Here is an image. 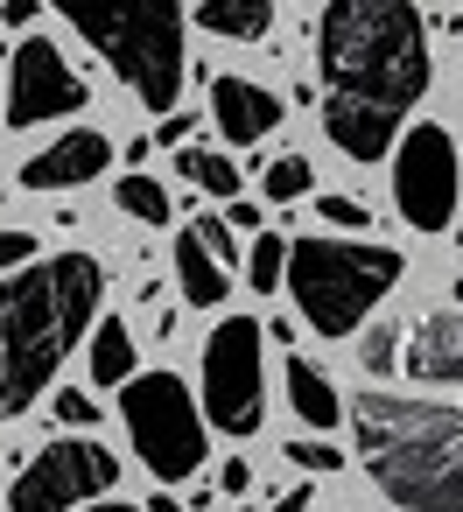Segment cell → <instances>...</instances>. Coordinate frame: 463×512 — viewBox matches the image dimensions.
I'll return each instance as SVG.
<instances>
[{
  "mask_svg": "<svg viewBox=\"0 0 463 512\" xmlns=\"http://www.w3.org/2000/svg\"><path fill=\"white\" fill-rule=\"evenodd\" d=\"M50 8L120 71V85L169 113L183 92V0H50Z\"/></svg>",
  "mask_w": 463,
  "mask_h": 512,
  "instance_id": "cell-4",
  "label": "cell"
},
{
  "mask_svg": "<svg viewBox=\"0 0 463 512\" xmlns=\"http://www.w3.org/2000/svg\"><path fill=\"white\" fill-rule=\"evenodd\" d=\"M176 274H183V302H197V309H218V302H225V288H232V274L197 246V232H183V239H176Z\"/></svg>",
  "mask_w": 463,
  "mask_h": 512,
  "instance_id": "cell-16",
  "label": "cell"
},
{
  "mask_svg": "<svg viewBox=\"0 0 463 512\" xmlns=\"http://www.w3.org/2000/svg\"><path fill=\"white\" fill-rule=\"evenodd\" d=\"M113 477H120V456L85 428H71L36 463H22V477L8 484V512H78L99 491H113Z\"/></svg>",
  "mask_w": 463,
  "mask_h": 512,
  "instance_id": "cell-8",
  "label": "cell"
},
{
  "mask_svg": "<svg viewBox=\"0 0 463 512\" xmlns=\"http://www.w3.org/2000/svg\"><path fill=\"white\" fill-rule=\"evenodd\" d=\"M274 512H309V491H302V484H295V491H281V498H274Z\"/></svg>",
  "mask_w": 463,
  "mask_h": 512,
  "instance_id": "cell-33",
  "label": "cell"
},
{
  "mask_svg": "<svg viewBox=\"0 0 463 512\" xmlns=\"http://www.w3.org/2000/svg\"><path fill=\"white\" fill-rule=\"evenodd\" d=\"M309 183H316V162H302V155H281V162H267V197H274V204H295Z\"/></svg>",
  "mask_w": 463,
  "mask_h": 512,
  "instance_id": "cell-22",
  "label": "cell"
},
{
  "mask_svg": "<svg viewBox=\"0 0 463 512\" xmlns=\"http://www.w3.org/2000/svg\"><path fill=\"white\" fill-rule=\"evenodd\" d=\"M288 400H295V414H302V428H337L344 421V400H337V386H330V372H316L309 358H288Z\"/></svg>",
  "mask_w": 463,
  "mask_h": 512,
  "instance_id": "cell-15",
  "label": "cell"
},
{
  "mask_svg": "<svg viewBox=\"0 0 463 512\" xmlns=\"http://www.w3.org/2000/svg\"><path fill=\"white\" fill-rule=\"evenodd\" d=\"M225 225H246V232H260V211H253V204H239V197H232V211H225Z\"/></svg>",
  "mask_w": 463,
  "mask_h": 512,
  "instance_id": "cell-32",
  "label": "cell"
},
{
  "mask_svg": "<svg viewBox=\"0 0 463 512\" xmlns=\"http://www.w3.org/2000/svg\"><path fill=\"white\" fill-rule=\"evenodd\" d=\"M78 512H141V505H78Z\"/></svg>",
  "mask_w": 463,
  "mask_h": 512,
  "instance_id": "cell-35",
  "label": "cell"
},
{
  "mask_svg": "<svg viewBox=\"0 0 463 512\" xmlns=\"http://www.w3.org/2000/svg\"><path fill=\"white\" fill-rule=\"evenodd\" d=\"M344 414L358 435V463L400 512H463V407L365 386Z\"/></svg>",
  "mask_w": 463,
  "mask_h": 512,
  "instance_id": "cell-2",
  "label": "cell"
},
{
  "mask_svg": "<svg viewBox=\"0 0 463 512\" xmlns=\"http://www.w3.org/2000/svg\"><path fill=\"white\" fill-rule=\"evenodd\" d=\"M190 134H197V120H190V113H169V120L155 127V141H162V148H190Z\"/></svg>",
  "mask_w": 463,
  "mask_h": 512,
  "instance_id": "cell-28",
  "label": "cell"
},
{
  "mask_svg": "<svg viewBox=\"0 0 463 512\" xmlns=\"http://www.w3.org/2000/svg\"><path fill=\"white\" fill-rule=\"evenodd\" d=\"M316 64H323L330 99L386 106L400 120L435 78L414 0H330L316 29Z\"/></svg>",
  "mask_w": 463,
  "mask_h": 512,
  "instance_id": "cell-3",
  "label": "cell"
},
{
  "mask_svg": "<svg viewBox=\"0 0 463 512\" xmlns=\"http://www.w3.org/2000/svg\"><path fill=\"white\" fill-rule=\"evenodd\" d=\"M204 414L225 435H253L267 421V365H260V323L225 316L204 344Z\"/></svg>",
  "mask_w": 463,
  "mask_h": 512,
  "instance_id": "cell-7",
  "label": "cell"
},
{
  "mask_svg": "<svg viewBox=\"0 0 463 512\" xmlns=\"http://www.w3.org/2000/svg\"><path fill=\"white\" fill-rule=\"evenodd\" d=\"M239 512H253V505H239Z\"/></svg>",
  "mask_w": 463,
  "mask_h": 512,
  "instance_id": "cell-38",
  "label": "cell"
},
{
  "mask_svg": "<svg viewBox=\"0 0 463 512\" xmlns=\"http://www.w3.org/2000/svg\"><path fill=\"white\" fill-rule=\"evenodd\" d=\"M393 204L414 232H442L456 218V141H449V127L421 120L393 141Z\"/></svg>",
  "mask_w": 463,
  "mask_h": 512,
  "instance_id": "cell-9",
  "label": "cell"
},
{
  "mask_svg": "<svg viewBox=\"0 0 463 512\" xmlns=\"http://www.w3.org/2000/svg\"><path fill=\"white\" fill-rule=\"evenodd\" d=\"M407 274V260L393 246H351V239H288V267L281 288L295 295L302 323L316 337H351L365 323V309L379 295H393V281Z\"/></svg>",
  "mask_w": 463,
  "mask_h": 512,
  "instance_id": "cell-5",
  "label": "cell"
},
{
  "mask_svg": "<svg viewBox=\"0 0 463 512\" xmlns=\"http://www.w3.org/2000/svg\"><path fill=\"white\" fill-rule=\"evenodd\" d=\"M281 267H288V239H281V232H253V253H246V281H253L260 295H274V288H281Z\"/></svg>",
  "mask_w": 463,
  "mask_h": 512,
  "instance_id": "cell-21",
  "label": "cell"
},
{
  "mask_svg": "<svg viewBox=\"0 0 463 512\" xmlns=\"http://www.w3.org/2000/svg\"><path fill=\"white\" fill-rule=\"evenodd\" d=\"M288 456H295L302 470H337V463H344V456H337L330 442H288Z\"/></svg>",
  "mask_w": 463,
  "mask_h": 512,
  "instance_id": "cell-27",
  "label": "cell"
},
{
  "mask_svg": "<svg viewBox=\"0 0 463 512\" xmlns=\"http://www.w3.org/2000/svg\"><path fill=\"white\" fill-rule=\"evenodd\" d=\"M176 169H183L204 197H225V204L239 197V162H225V155H211V148H183V162H176Z\"/></svg>",
  "mask_w": 463,
  "mask_h": 512,
  "instance_id": "cell-19",
  "label": "cell"
},
{
  "mask_svg": "<svg viewBox=\"0 0 463 512\" xmlns=\"http://www.w3.org/2000/svg\"><path fill=\"white\" fill-rule=\"evenodd\" d=\"M197 246L232 274V225H225V218H197Z\"/></svg>",
  "mask_w": 463,
  "mask_h": 512,
  "instance_id": "cell-25",
  "label": "cell"
},
{
  "mask_svg": "<svg viewBox=\"0 0 463 512\" xmlns=\"http://www.w3.org/2000/svg\"><path fill=\"white\" fill-rule=\"evenodd\" d=\"M113 197H120V211H127V218H141V225L176 218V211H169V190H162L155 176H120V190H113Z\"/></svg>",
  "mask_w": 463,
  "mask_h": 512,
  "instance_id": "cell-20",
  "label": "cell"
},
{
  "mask_svg": "<svg viewBox=\"0 0 463 512\" xmlns=\"http://www.w3.org/2000/svg\"><path fill=\"white\" fill-rule=\"evenodd\" d=\"M120 421H127L141 463H148L162 484L204 470V414H197V400H190V386H183L176 372H141V379H127V386H120Z\"/></svg>",
  "mask_w": 463,
  "mask_h": 512,
  "instance_id": "cell-6",
  "label": "cell"
},
{
  "mask_svg": "<svg viewBox=\"0 0 463 512\" xmlns=\"http://www.w3.org/2000/svg\"><path fill=\"white\" fill-rule=\"evenodd\" d=\"M148 512H183V505L176 498H148Z\"/></svg>",
  "mask_w": 463,
  "mask_h": 512,
  "instance_id": "cell-34",
  "label": "cell"
},
{
  "mask_svg": "<svg viewBox=\"0 0 463 512\" xmlns=\"http://www.w3.org/2000/svg\"><path fill=\"white\" fill-rule=\"evenodd\" d=\"M218 484H225V491H253V470H246V463H239V456H232V463H225V470H218Z\"/></svg>",
  "mask_w": 463,
  "mask_h": 512,
  "instance_id": "cell-31",
  "label": "cell"
},
{
  "mask_svg": "<svg viewBox=\"0 0 463 512\" xmlns=\"http://www.w3.org/2000/svg\"><path fill=\"white\" fill-rule=\"evenodd\" d=\"M323 134H330L351 162H386L393 141H400V113L358 106V99H330V106H323Z\"/></svg>",
  "mask_w": 463,
  "mask_h": 512,
  "instance_id": "cell-13",
  "label": "cell"
},
{
  "mask_svg": "<svg viewBox=\"0 0 463 512\" xmlns=\"http://www.w3.org/2000/svg\"><path fill=\"white\" fill-rule=\"evenodd\" d=\"M36 22V0H8V8H0V29H29Z\"/></svg>",
  "mask_w": 463,
  "mask_h": 512,
  "instance_id": "cell-30",
  "label": "cell"
},
{
  "mask_svg": "<svg viewBox=\"0 0 463 512\" xmlns=\"http://www.w3.org/2000/svg\"><path fill=\"white\" fill-rule=\"evenodd\" d=\"M57 421H64V428H92V421H99V407H92V393H78V386H64V393H57Z\"/></svg>",
  "mask_w": 463,
  "mask_h": 512,
  "instance_id": "cell-26",
  "label": "cell"
},
{
  "mask_svg": "<svg viewBox=\"0 0 463 512\" xmlns=\"http://www.w3.org/2000/svg\"><path fill=\"white\" fill-rule=\"evenodd\" d=\"M407 379H421V386H463V316L456 309H435V316L414 323Z\"/></svg>",
  "mask_w": 463,
  "mask_h": 512,
  "instance_id": "cell-14",
  "label": "cell"
},
{
  "mask_svg": "<svg viewBox=\"0 0 463 512\" xmlns=\"http://www.w3.org/2000/svg\"><path fill=\"white\" fill-rule=\"evenodd\" d=\"M0 57H8V36H0Z\"/></svg>",
  "mask_w": 463,
  "mask_h": 512,
  "instance_id": "cell-36",
  "label": "cell"
},
{
  "mask_svg": "<svg viewBox=\"0 0 463 512\" xmlns=\"http://www.w3.org/2000/svg\"><path fill=\"white\" fill-rule=\"evenodd\" d=\"M134 379V337L120 316L92 323V386H127Z\"/></svg>",
  "mask_w": 463,
  "mask_h": 512,
  "instance_id": "cell-18",
  "label": "cell"
},
{
  "mask_svg": "<svg viewBox=\"0 0 463 512\" xmlns=\"http://www.w3.org/2000/svg\"><path fill=\"white\" fill-rule=\"evenodd\" d=\"M316 218H330L337 232H365V225H372V211H365L358 197H316Z\"/></svg>",
  "mask_w": 463,
  "mask_h": 512,
  "instance_id": "cell-24",
  "label": "cell"
},
{
  "mask_svg": "<svg viewBox=\"0 0 463 512\" xmlns=\"http://www.w3.org/2000/svg\"><path fill=\"white\" fill-rule=\"evenodd\" d=\"M211 120H218V134L232 148H253L260 134L281 127V99L260 92L253 78H211Z\"/></svg>",
  "mask_w": 463,
  "mask_h": 512,
  "instance_id": "cell-12",
  "label": "cell"
},
{
  "mask_svg": "<svg viewBox=\"0 0 463 512\" xmlns=\"http://www.w3.org/2000/svg\"><path fill=\"white\" fill-rule=\"evenodd\" d=\"M197 22L211 36H232V43H260L274 29V0H204Z\"/></svg>",
  "mask_w": 463,
  "mask_h": 512,
  "instance_id": "cell-17",
  "label": "cell"
},
{
  "mask_svg": "<svg viewBox=\"0 0 463 512\" xmlns=\"http://www.w3.org/2000/svg\"><path fill=\"white\" fill-rule=\"evenodd\" d=\"M85 106V78L64 64L57 43L29 36L8 50V127H36V120H64Z\"/></svg>",
  "mask_w": 463,
  "mask_h": 512,
  "instance_id": "cell-10",
  "label": "cell"
},
{
  "mask_svg": "<svg viewBox=\"0 0 463 512\" xmlns=\"http://www.w3.org/2000/svg\"><path fill=\"white\" fill-rule=\"evenodd\" d=\"M393 358H400V330H393V323H372V330L358 337V365L379 379V372H393Z\"/></svg>",
  "mask_w": 463,
  "mask_h": 512,
  "instance_id": "cell-23",
  "label": "cell"
},
{
  "mask_svg": "<svg viewBox=\"0 0 463 512\" xmlns=\"http://www.w3.org/2000/svg\"><path fill=\"white\" fill-rule=\"evenodd\" d=\"M113 162V141L99 127H71L64 141H50L36 162H22V190H78Z\"/></svg>",
  "mask_w": 463,
  "mask_h": 512,
  "instance_id": "cell-11",
  "label": "cell"
},
{
  "mask_svg": "<svg viewBox=\"0 0 463 512\" xmlns=\"http://www.w3.org/2000/svg\"><path fill=\"white\" fill-rule=\"evenodd\" d=\"M456 295H463V274H456Z\"/></svg>",
  "mask_w": 463,
  "mask_h": 512,
  "instance_id": "cell-37",
  "label": "cell"
},
{
  "mask_svg": "<svg viewBox=\"0 0 463 512\" xmlns=\"http://www.w3.org/2000/svg\"><path fill=\"white\" fill-rule=\"evenodd\" d=\"M22 260H36V239L29 232H0V267H22Z\"/></svg>",
  "mask_w": 463,
  "mask_h": 512,
  "instance_id": "cell-29",
  "label": "cell"
},
{
  "mask_svg": "<svg viewBox=\"0 0 463 512\" xmlns=\"http://www.w3.org/2000/svg\"><path fill=\"white\" fill-rule=\"evenodd\" d=\"M99 302H106V267L92 253H50L0 281V421L36 407V393L92 330Z\"/></svg>",
  "mask_w": 463,
  "mask_h": 512,
  "instance_id": "cell-1",
  "label": "cell"
}]
</instances>
